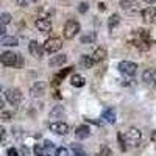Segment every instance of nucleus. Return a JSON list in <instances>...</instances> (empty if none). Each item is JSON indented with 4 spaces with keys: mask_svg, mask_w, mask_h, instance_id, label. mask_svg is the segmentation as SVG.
<instances>
[{
    "mask_svg": "<svg viewBox=\"0 0 156 156\" xmlns=\"http://www.w3.org/2000/svg\"><path fill=\"white\" fill-rule=\"evenodd\" d=\"M119 70L125 75H129V76H133L137 70V64L136 62H131V61H122L119 62Z\"/></svg>",
    "mask_w": 156,
    "mask_h": 156,
    "instance_id": "0eeeda50",
    "label": "nucleus"
},
{
    "mask_svg": "<svg viewBox=\"0 0 156 156\" xmlns=\"http://www.w3.org/2000/svg\"><path fill=\"white\" fill-rule=\"evenodd\" d=\"M105 9H106V5L103 3V2H100L98 3V11H105Z\"/></svg>",
    "mask_w": 156,
    "mask_h": 156,
    "instance_id": "e433bc0d",
    "label": "nucleus"
},
{
    "mask_svg": "<svg viewBox=\"0 0 156 156\" xmlns=\"http://www.w3.org/2000/svg\"><path fill=\"white\" fill-rule=\"evenodd\" d=\"M154 73H156V70H145L144 73H142V80H144L145 83H151V84H154Z\"/></svg>",
    "mask_w": 156,
    "mask_h": 156,
    "instance_id": "aec40b11",
    "label": "nucleus"
},
{
    "mask_svg": "<svg viewBox=\"0 0 156 156\" xmlns=\"http://www.w3.org/2000/svg\"><path fill=\"white\" fill-rule=\"evenodd\" d=\"M89 134H90V129L87 125H80L75 129V137H78V139H86V137H89Z\"/></svg>",
    "mask_w": 156,
    "mask_h": 156,
    "instance_id": "2eb2a0df",
    "label": "nucleus"
},
{
    "mask_svg": "<svg viewBox=\"0 0 156 156\" xmlns=\"http://www.w3.org/2000/svg\"><path fill=\"white\" fill-rule=\"evenodd\" d=\"M37 156H50V153H48V151H47V150L44 148V151H42V153H39Z\"/></svg>",
    "mask_w": 156,
    "mask_h": 156,
    "instance_id": "4c0bfd02",
    "label": "nucleus"
},
{
    "mask_svg": "<svg viewBox=\"0 0 156 156\" xmlns=\"http://www.w3.org/2000/svg\"><path fill=\"white\" fill-rule=\"evenodd\" d=\"M95 39H97V34H95V31H89L87 34H84V36H81V44H94L95 42Z\"/></svg>",
    "mask_w": 156,
    "mask_h": 156,
    "instance_id": "a211bd4d",
    "label": "nucleus"
},
{
    "mask_svg": "<svg viewBox=\"0 0 156 156\" xmlns=\"http://www.w3.org/2000/svg\"><path fill=\"white\" fill-rule=\"evenodd\" d=\"M36 0H17V3L20 5V6H30L31 3H34Z\"/></svg>",
    "mask_w": 156,
    "mask_h": 156,
    "instance_id": "2f4dec72",
    "label": "nucleus"
},
{
    "mask_svg": "<svg viewBox=\"0 0 156 156\" xmlns=\"http://www.w3.org/2000/svg\"><path fill=\"white\" fill-rule=\"evenodd\" d=\"M22 153H23V154H25V156H30V150H28V148H27V147H25V145H23V147H22Z\"/></svg>",
    "mask_w": 156,
    "mask_h": 156,
    "instance_id": "f704fd0d",
    "label": "nucleus"
},
{
    "mask_svg": "<svg viewBox=\"0 0 156 156\" xmlns=\"http://www.w3.org/2000/svg\"><path fill=\"white\" fill-rule=\"evenodd\" d=\"M98 156H111V150H109L108 147H103V148L100 150Z\"/></svg>",
    "mask_w": 156,
    "mask_h": 156,
    "instance_id": "473e14b6",
    "label": "nucleus"
},
{
    "mask_svg": "<svg viewBox=\"0 0 156 156\" xmlns=\"http://www.w3.org/2000/svg\"><path fill=\"white\" fill-rule=\"evenodd\" d=\"M5 100L9 103L11 106H17L19 103L22 101V92H20V89L17 87H9L5 90Z\"/></svg>",
    "mask_w": 156,
    "mask_h": 156,
    "instance_id": "7ed1b4c3",
    "label": "nucleus"
},
{
    "mask_svg": "<svg viewBox=\"0 0 156 156\" xmlns=\"http://www.w3.org/2000/svg\"><path fill=\"white\" fill-rule=\"evenodd\" d=\"M125 139H126V144H129L131 147H137L142 140V131L136 126H131V128H128Z\"/></svg>",
    "mask_w": 156,
    "mask_h": 156,
    "instance_id": "20e7f679",
    "label": "nucleus"
},
{
    "mask_svg": "<svg viewBox=\"0 0 156 156\" xmlns=\"http://www.w3.org/2000/svg\"><path fill=\"white\" fill-rule=\"evenodd\" d=\"M140 16L147 23H153L156 20V6H147L140 11Z\"/></svg>",
    "mask_w": 156,
    "mask_h": 156,
    "instance_id": "9b49d317",
    "label": "nucleus"
},
{
    "mask_svg": "<svg viewBox=\"0 0 156 156\" xmlns=\"http://www.w3.org/2000/svg\"><path fill=\"white\" fill-rule=\"evenodd\" d=\"M0 19H2L0 22H2L3 25H8L11 22V14H9V12H2V17H0Z\"/></svg>",
    "mask_w": 156,
    "mask_h": 156,
    "instance_id": "a878e982",
    "label": "nucleus"
},
{
    "mask_svg": "<svg viewBox=\"0 0 156 156\" xmlns=\"http://www.w3.org/2000/svg\"><path fill=\"white\" fill-rule=\"evenodd\" d=\"M70 83H72V86H75V87H83V86L86 84V80H84L83 75L75 73V75H72V78H70Z\"/></svg>",
    "mask_w": 156,
    "mask_h": 156,
    "instance_id": "f3484780",
    "label": "nucleus"
},
{
    "mask_svg": "<svg viewBox=\"0 0 156 156\" xmlns=\"http://www.w3.org/2000/svg\"><path fill=\"white\" fill-rule=\"evenodd\" d=\"M61 47H62V41L59 37H48L44 42V48L47 53H56L58 50H61Z\"/></svg>",
    "mask_w": 156,
    "mask_h": 156,
    "instance_id": "39448f33",
    "label": "nucleus"
},
{
    "mask_svg": "<svg viewBox=\"0 0 156 156\" xmlns=\"http://www.w3.org/2000/svg\"><path fill=\"white\" fill-rule=\"evenodd\" d=\"M80 30H81L80 22L75 20V19H69V20L66 22V25H64L62 34H64V37H66V39H73V37L78 34V31H80Z\"/></svg>",
    "mask_w": 156,
    "mask_h": 156,
    "instance_id": "f03ea898",
    "label": "nucleus"
},
{
    "mask_svg": "<svg viewBox=\"0 0 156 156\" xmlns=\"http://www.w3.org/2000/svg\"><path fill=\"white\" fill-rule=\"evenodd\" d=\"M89 9V3H86V2H81L80 3V6H78V11L81 12V14H84V12Z\"/></svg>",
    "mask_w": 156,
    "mask_h": 156,
    "instance_id": "7c9ffc66",
    "label": "nucleus"
},
{
    "mask_svg": "<svg viewBox=\"0 0 156 156\" xmlns=\"http://www.w3.org/2000/svg\"><path fill=\"white\" fill-rule=\"evenodd\" d=\"M28 51L31 53V56H34V58H42L45 48H44V44L37 42V41H31L28 44Z\"/></svg>",
    "mask_w": 156,
    "mask_h": 156,
    "instance_id": "6e6552de",
    "label": "nucleus"
},
{
    "mask_svg": "<svg viewBox=\"0 0 156 156\" xmlns=\"http://www.w3.org/2000/svg\"><path fill=\"white\" fill-rule=\"evenodd\" d=\"M119 23H120V16H119V14H112V16L109 17V20H108V27H109V30H112V28H115Z\"/></svg>",
    "mask_w": 156,
    "mask_h": 156,
    "instance_id": "4be33fe9",
    "label": "nucleus"
},
{
    "mask_svg": "<svg viewBox=\"0 0 156 156\" xmlns=\"http://www.w3.org/2000/svg\"><path fill=\"white\" fill-rule=\"evenodd\" d=\"M45 89H47V84L44 83V81H37V83H34L33 86H31V89H30V94H31V97H42L44 94H45Z\"/></svg>",
    "mask_w": 156,
    "mask_h": 156,
    "instance_id": "f8f14e48",
    "label": "nucleus"
},
{
    "mask_svg": "<svg viewBox=\"0 0 156 156\" xmlns=\"http://www.w3.org/2000/svg\"><path fill=\"white\" fill-rule=\"evenodd\" d=\"M0 61L6 67H20L23 62L22 56L19 53H14V51H3L2 56H0Z\"/></svg>",
    "mask_w": 156,
    "mask_h": 156,
    "instance_id": "f257e3e1",
    "label": "nucleus"
},
{
    "mask_svg": "<svg viewBox=\"0 0 156 156\" xmlns=\"http://www.w3.org/2000/svg\"><path fill=\"white\" fill-rule=\"evenodd\" d=\"M0 131H2V142H5V139H6V129H5V128H2Z\"/></svg>",
    "mask_w": 156,
    "mask_h": 156,
    "instance_id": "c9c22d12",
    "label": "nucleus"
},
{
    "mask_svg": "<svg viewBox=\"0 0 156 156\" xmlns=\"http://www.w3.org/2000/svg\"><path fill=\"white\" fill-rule=\"evenodd\" d=\"M34 25H36V28L41 31V33L51 31V22L48 20V17H37L34 20Z\"/></svg>",
    "mask_w": 156,
    "mask_h": 156,
    "instance_id": "1a4fd4ad",
    "label": "nucleus"
},
{
    "mask_svg": "<svg viewBox=\"0 0 156 156\" xmlns=\"http://www.w3.org/2000/svg\"><path fill=\"white\" fill-rule=\"evenodd\" d=\"M80 62H81V66L84 67V69H90L94 66V59H92V56H87V55H83L81 56V59H80Z\"/></svg>",
    "mask_w": 156,
    "mask_h": 156,
    "instance_id": "412c9836",
    "label": "nucleus"
},
{
    "mask_svg": "<svg viewBox=\"0 0 156 156\" xmlns=\"http://www.w3.org/2000/svg\"><path fill=\"white\" fill-rule=\"evenodd\" d=\"M59 114H64L62 106H55L53 109L50 111V115H51V117H56V115H59Z\"/></svg>",
    "mask_w": 156,
    "mask_h": 156,
    "instance_id": "393cba45",
    "label": "nucleus"
},
{
    "mask_svg": "<svg viewBox=\"0 0 156 156\" xmlns=\"http://www.w3.org/2000/svg\"><path fill=\"white\" fill-rule=\"evenodd\" d=\"M154 84H156V73H154Z\"/></svg>",
    "mask_w": 156,
    "mask_h": 156,
    "instance_id": "ea45409f",
    "label": "nucleus"
},
{
    "mask_svg": "<svg viewBox=\"0 0 156 156\" xmlns=\"http://www.w3.org/2000/svg\"><path fill=\"white\" fill-rule=\"evenodd\" d=\"M44 148H45L47 151H51V150L56 151V148H55V145H53V142H50V140H45V142H44Z\"/></svg>",
    "mask_w": 156,
    "mask_h": 156,
    "instance_id": "c756f323",
    "label": "nucleus"
},
{
    "mask_svg": "<svg viewBox=\"0 0 156 156\" xmlns=\"http://www.w3.org/2000/svg\"><path fill=\"white\" fill-rule=\"evenodd\" d=\"M117 137H119V144H120V150H122V151H125V150H126V144H125V140H126V139L123 140V134H122V133H119V136H117Z\"/></svg>",
    "mask_w": 156,
    "mask_h": 156,
    "instance_id": "c85d7f7f",
    "label": "nucleus"
},
{
    "mask_svg": "<svg viewBox=\"0 0 156 156\" xmlns=\"http://www.w3.org/2000/svg\"><path fill=\"white\" fill-rule=\"evenodd\" d=\"M50 131H53L55 134H59V136H64L69 133V125L64 122H53L50 123Z\"/></svg>",
    "mask_w": 156,
    "mask_h": 156,
    "instance_id": "9d476101",
    "label": "nucleus"
},
{
    "mask_svg": "<svg viewBox=\"0 0 156 156\" xmlns=\"http://www.w3.org/2000/svg\"><path fill=\"white\" fill-rule=\"evenodd\" d=\"M144 2H145V3H148V5H151V3H154V2H156V0H144Z\"/></svg>",
    "mask_w": 156,
    "mask_h": 156,
    "instance_id": "58836bf2",
    "label": "nucleus"
},
{
    "mask_svg": "<svg viewBox=\"0 0 156 156\" xmlns=\"http://www.w3.org/2000/svg\"><path fill=\"white\" fill-rule=\"evenodd\" d=\"M8 156H17V150L16 148H8Z\"/></svg>",
    "mask_w": 156,
    "mask_h": 156,
    "instance_id": "72a5a7b5",
    "label": "nucleus"
},
{
    "mask_svg": "<svg viewBox=\"0 0 156 156\" xmlns=\"http://www.w3.org/2000/svg\"><path fill=\"white\" fill-rule=\"evenodd\" d=\"M103 119H105V122L108 123H115V112L112 109H105L103 111Z\"/></svg>",
    "mask_w": 156,
    "mask_h": 156,
    "instance_id": "6ab92c4d",
    "label": "nucleus"
},
{
    "mask_svg": "<svg viewBox=\"0 0 156 156\" xmlns=\"http://www.w3.org/2000/svg\"><path fill=\"white\" fill-rule=\"evenodd\" d=\"M94 59V62H101V61H105L106 59V48L105 47H98L94 50V53L90 55Z\"/></svg>",
    "mask_w": 156,
    "mask_h": 156,
    "instance_id": "4468645a",
    "label": "nucleus"
},
{
    "mask_svg": "<svg viewBox=\"0 0 156 156\" xmlns=\"http://www.w3.org/2000/svg\"><path fill=\"white\" fill-rule=\"evenodd\" d=\"M139 3L137 0H120V8L128 12V14H136V12H139Z\"/></svg>",
    "mask_w": 156,
    "mask_h": 156,
    "instance_id": "423d86ee",
    "label": "nucleus"
},
{
    "mask_svg": "<svg viewBox=\"0 0 156 156\" xmlns=\"http://www.w3.org/2000/svg\"><path fill=\"white\" fill-rule=\"evenodd\" d=\"M12 119V112H9V111H2V120L3 122H8V120H11Z\"/></svg>",
    "mask_w": 156,
    "mask_h": 156,
    "instance_id": "cd10ccee",
    "label": "nucleus"
},
{
    "mask_svg": "<svg viewBox=\"0 0 156 156\" xmlns=\"http://www.w3.org/2000/svg\"><path fill=\"white\" fill-rule=\"evenodd\" d=\"M72 150H73V156H87V154L84 153V150H83L80 145H75V144H73Z\"/></svg>",
    "mask_w": 156,
    "mask_h": 156,
    "instance_id": "b1692460",
    "label": "nucleus"
},
{
    "mask_svg": "<svg viewBox=\"0 0 156 156\" xmlns=\"http://www.w3.org/2000/svg\"><path fill=\"white\" fill-rule=\"evenodd\" d=\"M0 44L2 45H6V47H16L19 45V39L16 36H2V39H0Z\"/></svg>",
    "mask_w": 156,
    "mask_h": 156,
    "instance_id": "dca6fc26",
    "label": "nucleus"
},
{
    "mask_svg": "<svg viewBox=\"0 0 156 156\" xmlns=\"http://www.w3.org/2000/svg\"><path fill=\"white\" fill-rule=\"evenodd\" d=\"M66 61H67V56L64 55V53H59V55L51 56L50 61H48V64H50V67H58V66H62Z\"/></svg>",
    "mask_w": 156,
    "mask_h": 156,
    "instance_id": "ddd939ff",
    "label": "nucleus"
},
{
    "mask_svg": "<svg viewBox=\"0 0 156 156\" xmlns=\"http://www.w3.org/2000/svg\"><path fill=\"white\" fill-rule=\"evenodd\" d=\"M70 70H72V67H67V69H64V70H61V72H59V73H58V75H56V76L53 78V81H55V84H58V83H59V80H62L64 76H67V75L70 73Z\"/></svg>",
    "mask_w": 156,
    "mask_h": 156,
    "instance_id": "5701e85b",
    "label": "nucleus"
},
{
    "mask_svg": "<svg viewBox=\"0 0 156 156\" xmlns=\"http://www.w3.org/2000/svg\"><path fill=\"white\" fill-rule=\"evenodd\" d=\"M55 154L56 156H69V150L66 147H59V148H56Z\"/></svg>",
    "mask_w": 156,
    "mask_h": 156,
    "instance_id": "bb28decb",
    "label": "nucleus"
}]
</instances>
